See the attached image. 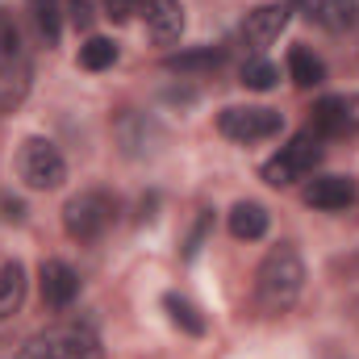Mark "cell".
Returning a JSON list of instances; mask_svg holds the SVG:
<instances>
[{
	"mask_svg": "<svg viewBox=\"0 0 359 359\" xmlns=\"http://www.w3.org/2000/svg\"><path fill=\"white\" fill-rule=\"evenodd\" d=\"M301 288H305V264H301L297 247L292 243L271 247L255 271V305L264 313H288L297 305Z\"/></svg>",
	"mask_w": 359,
	"mask_h": 359,
	"instance_id": "1",
	"label": "cell"
},
{
	"mask_svg": "<svg viewBox=\"0 0 359 359\" xmlns=\"http://www.w3.org/2000/svg\"><path fill=\"white\" fill-rule=\"evenodd\" d=\"M29 50L21 42V29L0 13V113H13L25 96H29Z\"/></svg>",
	"mask_w": 359,
	"mask_h": 359,
	"instance_id": "2",
	"label": "cell"
},
{
	"mask_svg": "<svg viewBox=\"0 0 359 359\" xmlns=\"http://www.w3.org/2000/svg\"><path fill=\"white\" fill-rule=\"evenodd\" d=\"M100 339L84 322H59L42 334H34L17 359H100Z\"/></svg>",
	"mask_w": 359,
	"mask_h": 359,
	"instance_id": "3",
	"label": "cell"
},
{
	"mask_svg": "<svg viewBox=\"0 0 359 359\" xmlns=\"http://www.w3.org/2000/svg\"><path fill=\"white\" fill-rule=\"evenodd\" d=\"M117 222V201L100 188H88L80 196H72L63 205V230L76 238V243H96L109 234V226Z\"/></svg>",
	"mask_w": 359,
	"mask_h": 359,
	"instance_id": "4",
	"label": "cell"
},
{
	"mask_svg": "<svg viewBox=\"0 0 359 359\" xmlns=\"http://www.w3.org/2000/svg\"><path fill=\"white\" fill-rule=\"evenodd\" d=\"M318 163H322V134L301 130V134H292L288 147H280V155H271L264 163V180L271 188H288V184L305 180Z\"/></svg>",
	"mask_w": 359,
	"mask_h": 359,
	"instance_id": "5",
	"label": "cell"
},
{
	"mask_svg": "<svg viewBox=\"0 0 359 359\" xmlns=\"http://www.w3.org/2000/svg\"><path fill=\"white\" fill-rule=\"evenodd\" d=\"M17 176H21L25 188H34V192H50V188H59L67 180V163H63V155H59L55 142L25 138L21 151H17Z\"/></svg>",
	"mask_w": 359,
	"mask_h": 359,
	"instance_id": "6",
	"label": "cell"
},
{
	"mask_svg": "<svg viewBox=\"0 0 359 359\" xmlns=\"http://www.w3.org/2000/svg\"><path fill=\"white\" fill-rule=\"evenodd\" d=\"M217 130L230 142H268L284 130V117L264 104H230L217 113Z\"/></svg>",
	"mask_w": 359,
	"mask_h": 359,
	"instance_id": "7",
	"label": "cell"
},
{
	"mask_svg": "<svg viewBox=\"0 0 359 359\" xmlns=\"http://www.w3.org/2000/svg\"><path fill=\"white\" fill-rule=\"evenodd\" d=\"M359 130V96H322L313 104V134L343 138Z\"/></svg>",
	"mask_w": 359,
	"mask_h": 359,
	"instance_id": "8",
	"label": "cell"
},
{
	"mask_svg": "<svg viewBox=\"0 0 359 359\" xmlns=\"http://www.w3.org/2000/svg\"><path fill=\"white\" fill-rule=\"evenodd\" d=\"M38 288H42V301L50 309H67L76 297H80V276L72 271V264L63 259H42L38 268Z\"/></svg>",
	"mask_w": 359,
	"mask_h": 359,
	"instance_id": "9",
	"label": "cell"
},
{
	"mask_svg": "<svg viewBox=\"0 0 359 359\" xmlns=\"http://www.w3.org/2000/svg\"><path fill=\"white\" fill-rule=\"evenodd\" d=\"M288 17H292V8H288V4H259V8H255V13H247V21H243V42H247L251 50L271 46V42L284 34Z\"/></svg>",
	"mask_w": 359,
	"mask_h": 359,
	"instance_id": "10",
	"label": "cell"
},
{
	"mask_svg": "<svg viewBox=\"0 0 359 359\" xmlns=\"http://www.w3.org/2000/svg\"><path fill=\"white\" fill-rule=\"evenodd\" d=\"M313 25L330 29V34H343L359 21V0H292Z\"/></svg>",
	"mask_w": 359,
	"mask_h": 359,
	"instance_id": "11",
	"label": "cell"
},
{
	"mask_svg": "<svg viewBox=\"0 0 359 359\" xmlns=\"http://www.w3.org/2000/svg\"><path fill=\"white\" fill-rule=\"evenodd\" d=\"M142 21H147V34L155 42H176L184 34V8L180 0H142Z\"/></svg>",
	"mask_w": 359,
	"mask_h": 359,
	"instance_id": "12",
	"label": "cell"
},
{
	"mask_svg": "<svg viewBox=\"0 0 359 359\" xmlns=\"http://www.w3.org/2000/svg\"><path fill=\"white\" fill-rule=\"evenodd\" d=\"M355 201V184L347 176H318L305 188V205L313 209H347Z\"/></svg>",
	"mask_w": 359,
	"mask_h": 359,
	"instance_id": "13",
	"label": "cell"
},
{
	"mask_svg": "<svg viewBox=\"0 0 359 359\" xmlns=\"http://www.w3.org/2000/svg\"><path fill=\"white\" fill-rule=\"evenodd\" d=\"M230 234L243 238V243L264 238V234H268V209H264L259 201H238V205L230 209Z\"/></svg>",
	"mask_w": 359,
	"mask_h": 359,
	"instance_id": "14",
	"label": "cell"
},
{
	"mask_svg": "<svg viewBox=\"0 0 359 359\" xmlns=\"http://www.w3.org/2000/svg\"><path fill=\"white\" fill-rule=\"evenodd\" d=\"M226 63V50L222 46H201V50H180V55H168L163 67L168 72H180V76H201V72H213Z\"/></svg>",
	"mask_w": 359,
	"mask_h": 359,
	"instance_id": "15",
	"label": "cell"
},
{
	"mask_svg": "<svg viewBox=\"0 0 359 359\" xmlns=\"http://www.w3.org/2000/svg\"><path fill=\"white\" fill-rule=\"evenodd\" d=\"M288 76L297 88H318V84H326V63L309 46H292L288 50Z\"/></svg>",
	"mask_w": 359,
	"mask_h": 359,
	"instance_id": "16",
	"label": "cell"
},
{
	"mask_svg": "<svg viewBox=\"0 0 359 359\" xmlns=\"http://www.w3.org/2000/svg\"><path fill=\"white\" fill-rule=\"evenodd\" d=\"M21 301H25V268L17 259H8V264H0V322L8 313H17Z\"/></svg>",
	"mask_w": 359,
	"mask_h": 359,
	"instance_id": "17",
	"label": "cell"
},
{
	"mask_svg": "<svg viewBox=\"0 0 359 359\" xmlns=\"http://www.w3.org/2000/svg\"><path fill=\"white\" fill-rule=\"evenodd\" d=\"M25 4H29V17H34L38 34L46 38V46H55L63 38V8H59V0H25Z\"/></svg>",
	"mask_w": 359,
	"mask_h": 359,
	"instance_id": "18",
	"label": "cell"
},
{
	"mask_svg": "<svg viewBox=\"0 0 359 359\" xmlns=\"http://www.w3.org/2000/svg\"><path fill=\"white\" fill-rule=\"evenodd\" d=\"M163 309H168V318L176 322L184 334H192V339H196V334H205V318L196 313V305H192V301H184V297H176V292H168V297H163Z\"/></svg>",
	"mask_w": 359,
	"mask_h": 359,
	"instance_id": "19",
	"label": "cell"
},
{
	"mask_svg": "<svg viewBox=\"0 0 359 359\" xmlns=\"http://www.w3.org/2000/svg\"><path fill=\"white\" fill-rule=\"evenodd\" d=\"M243 84H247L251 92H271L276 84H280V67L255 55V59L243 63Z\"/></svg>",
	"mask_w": 359,
	"mask_h": 359,
	"instance_id": "20",
	"label": "cell"
},
{
	"mask_svg": "<svg viewBox=\"0 0 359 359\" xmlns=\"http://www.w3.org/2000/svg\"><path fill=\"white\" fill-rule=\"evenodd\" d=\"M117 63V46L109 42V38H88L84 46H80V67L84 72H104V67H113Z\"/></svg>",
	"mask_w": 359,
	"mask_h": 359,
	"instance_id": "21",
	"label": "cell"
},
{
	"mask_svg": "<svg viewBox=\"0 0 359 359\" xmlns=\"http://www.w3.org/2000/svg\"><path fill=\"white\" fill-rule=\"evenodd\" d=\"M67 17H72V25H76V29H92V21H96L92 0H67Z\"/></svg>",
	"mask_w": 359,
	"mask_h": 359,
	"instance_id": "22",
	"label": "cell"
},
{
	"mask_svg": "<svg viewBox=\"0 0 359 359\" xmlns=\"http://www.w3.org/2000/svg\"><path fill=\"white\" fill-rule=\"evenodd\" d=\"M138 8H142V0H104V13H109L113 21H130Z\"/></svg>",
	"mask_w": 359,
	"mask_h": 359,
	"instance_id": "23",
	"label": "cell"
},
{
	"mask_svg": "<svg viewBox=\"0 0 359 359\" xmlns=\"http://www.w3.org/2000/svg\"><path fill=\"white\" fill-rule=\"evenodd\" d=\"M205 230H209V213H205V217L196 222V230H192V238H188V247H184V255H188V259L196 255V247H201V238H205Z\"/></svg>",
	"mask_w": 359,
	"mask_h": 359,
	"instance_id": "24",
	"label": "cell"
}]
</instances>
